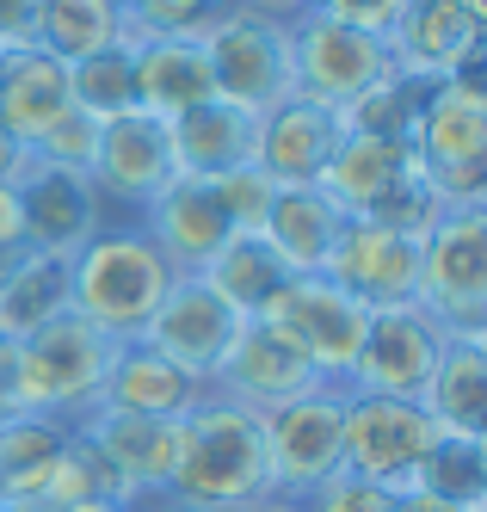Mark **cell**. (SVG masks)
I'll return each instance as SVG.
<instances>
[{"instance_id":"1","label":"cell","mask_w":487,"mask_h":512,"mask_svg":"<svg viewBox=\"0 0 487 512\" xmlns=\"http://www.w3.org/2000/svg\"><path fill=\"white\" fill-rule=\"evenodd\" d=\"M167 488L185 500V512H222V506H253L272 488L266 463V420L235 408V401H198L179 420V457Z\"/></svg>"},{"instance_id":"2","label":"cell","mask_w":487,"mask_h":512,"mask_svg":"<svg viewBox=\"0 0 487 512\" xmlns=\"http://www.w3.org/2000/svg\"><path fill=\"white\" fill-rule=\"evenodd\" d=\"M173 278L179 272L167 266V253L142 229H99L68 260V309L111 340H136L173 290Z\"/></svg>"},{"instance_id":"3","label":"cell","mask_w":487,"mask_h":512,"mask_svg":"<svg viewBox=\"0 0 487 512\" xmlns=\"http://www.w3.org/2000/svg\"><path fill=\"white\" fill-rule=\"evenodd\" d=\"M124 340L99 334L81 315H56L13 340V408L25 414H62V408H99L105 371Z\"/></svg>"},{"instance_id":"4","label":"cell","mask_w":487,"mask_h":512,"mask_svg":"<svg viewBox=\"0 0 487 512\" xmlns=\"http://www.w3.org/2000/svg\"><path fill=\"white\" fill-rule=\"evenodd\" d=\"M420 309L451 340L487 327V204H451L420 241Z\"/></svg>"},{"instance_id":"5","label":"cell","mask_w":487,"mask_h":512,"mask_svg":"<svg viewBox=\"0 0 487 512\" xmlns=\"http://www.w3.org/2000/svg\"><path fill=\"white\" fill-rule=\"evenodd\" d=\"M438 420L426 401H395V395H352L346 401V469L383 494H420V469L438 445Z\"/></svg>"},{"instance_id":"6","label":"cell","mask_w":487,"mask_h":512,"mask_svg":"<svg viewBox=\"0 0 487 512\" xmlns=\"http://www.w3.org/2000/svg\"><path fill=\"white\" fill-rule=\"evenodd\" d=\"M414 161L432 179V192L451 204H487V99L444 87L432 93L426 118L414 124Z\"/></svg>"},{"instance_id":"7","label":"cell","mask_w":487,"mask_h":512,"mask_svg":"<svg viewBox=\"0 0 487 512\" xmlns=\"http://www.w3.org/2000/svg\"><path fill=\"white\" fill-rule=\"evenodd\" d=\"M389 38L377 31L340 25L327 13H303L290 25V75H296V99H315L327 112H346V105L389 68Z\"/></svg>"},{"instance_id":"8","label":"cell","mask_w":487,"mask_h":512,"mask_svg":"<svg viewBox=\"0 0 487 512\" xmlns=\"http://www.w3.org/2000/svg\"><path fill=\"white\" fill-rule=\"evenodd\" d=\"M204 56H210L216 99L235 105V112L266 118L272 105L296 99V75H290V25L235 13V19H222L210 38H204Z\"/></svg>"},{"instance_id":"9","label":"cell","mask_w":487,"mask_h":512,"mask_svg":"<svg viewBox=\"0 0 487 512\" xmlns=\"http://www.w3.org/2000/svg\"><path fill=\"white\" fill-rule=\"evenodd\" d=\"M266 321L296 346V358H303L321 383H333V377H352V358H358L370 309L352 303L327 272H309V278H290L284 284V297L272 303Z\"/></svg>"},{"instance_id":"10","label":"cell","mask_w":487,"mask_h":512,"mask_svg":"<svg viewBox=\"0 0 487 512\" xmlns=\"http://www.w3.org/2000/svg\"><path fill=\"white\" fill-rule=\"evenodd\" d=\"M444 327L420 309H377L364 321V340H358V358H352V389L358 395H395V401H426L432 389V371L444 358Z\"/></svg>"},{"instance_id":"11","label":"cell","mask_w":487,"mask_h":512,"mask_svg":"<svg viewBox=\"0 0 487 512\" xmlns=\"http://www.w3.org/2000/svg\"><path fill=\"white\" fill-rule=\"evenodd\" d=\"M235 334H241V315L222 303L198 272H179L173 290L161 297V309L148 315V327L136 340L148 352H161L167 364H179L192 383H210L222 371V358H229Z\"/></svg>"},{"instance_id":"12","label":"cell","mask_w":487,"mask_h":512,"mask_svg":"<svg viewBox=\"0 0 487 512\" xmlns=\"http://www.w3.org/2000/svg\"><path fill=\"white\" fill-rule=\"evenodd\" d=\"M327 278L370 315L407 309V303H420V241L401 229H383V223H364V216H346L340 241L327 253Z\"/></svg>"},{"instance_id":"13","label":"cell","mask_w":487,"mask_h":512,"mask_svg":"<svg viewBox=\"0 0 487 512\" xmlns=\"http://www.w3.org/2000/svg\"><path fill=\"white\" fill-rule=\"evenodd\" d=\"M87 179H93L99 198H118V204L148 210L179 179L167 118H155V112H142V105H136V112L99 124V149H93Z\"/></svg>"},{"instance_id":"14","label":"cell","mask_w":487,"mask_h":512,"mask_svg":"<svg viewBox=\"0 0 487 512\" xmlns=\"http://www.w3.org/2000/svg\"><path fill=\"white\" fill-rule=\"evenodd\" d=\"M266 463H272V482L327 488L346 469V401L315 389L303 401H290V408L266 414Z\"/></svg>"},{"instance_id":"15","label":"cell","mask_w":487,"mask_h":512,"mask_svg":"<svg viewBox=\"0 0 487 512\" xmlns=\"http://www.w3.org/2000/svg\"><path fill=\"white\" fill-rule=\"evenodd\" d=\"M216 383L235 395V408H247V414H259V420L321 389V377L309 371L303 358H296V346L278 334L272 321H241V334H235L229 358H222Z\"/></svg>"},{"instance_id":"16","label":"cell","mask_w":487,"mask_h":512,"mask_svg":"<svg viewBox=\"0 0 487 512\" xmlns=\"http://www.w3.org/2000/svg\"><path fill=\"white\" fill-rule=\"evenodd\" d=\"M346 142V118L327 112L315 99H284L259 118V149L253 167L272 179V186H315L327 173L333 149Z\"/></svg>"},{"instance_id":"17","label":"cell","mask_w":487,"mask_h":512,"mask_svg":"<svg viewBox=\"0 0 487 512\" xmlns=\"http://www.w3.org/2000/svg\"><path fill=\"white\" fill-rule=\"evenodd\" d=\"M19 210H25V241L37 253H62L74 260L105 223H99V192L87 173H68V167H44L31 161L19 179Z\"/></svg>"},{"instance_id":"18","label":"cell","mask_w":487,"mask_h":512,"mask_svg":"<svg viewBox=\"0 0 487 512\" xmlns=\"http://www.w3.org/2000/svg\"><path fill=\"white\" fill-rule=\"evenodd\" d=\"M481 44H487V0H407V13L389 31V56L438 81Z\"/></svg>"},{"instance_id":"19","label":"cell","mask_w":487,"mask_h":512,"mask_svg":"<svg viewBox=\"0 0 487 512\" xmlns=\"http://www.w3.org/2000/svg\"><path fill=\"white\" fill-rule=\"evenodd\" d=\"M124 44L136 62V105L142 112L173 124L179 112H198V105L216 99L204 38H124Z\"/></svg>"},{"instance_id":"20","label":"cell","mask_w":487,"mask_h":512,"mask_svg":"<svg viewBox=\"0 0 487 512\" xmlns=\"http://www.w3.org/2000/svg\"><path fill=\"white\" fill-rule=\"evenodd\" d=\"M142 235L167 253L173 272H204V260H210V253L229 241L235 229H229V216L216 210V198H210L204 179H185V173H179L173 186L142 210Z\"/></svg>"},{"instance_id":"21","label":"cell","mask_w":487,"mask_h":512,"mask_svg":"<svg viewBox=\"0 0 487 512\" xmlns=\"http://www.w3.org/2000/svg\"><path fill=\"white\" fill-rule=\"evenodd\" d=\"M340 229H346V216L321 186H278L266 204V223H259V241L290 266V278H309V272H327V253L340 241Z\"/></svg>"},{"instance_id":"22","label":"cell","mask_w":487,"mask_h":512,"mask_svg":"<svg viewBox=\"0 0 487 512\" xmlns=\"http://www.w3.org/2000/svg\"><path fill=\"white\" fill-rule=\"evenodd\" d=\"M414 173H420V161H414L407 142H383V136L346 130V142L333 149V161H327V173L315 179V186L340 204V216H377V204Z\"/></svg>"},{"instance_id":"23","label":"cell","mask_w":487,"mask_h":512,"mask_svg":"<svg viewBox=\"0 0 487 512\" xmlns=\"http://www.w3.org/2000/svg\"><path fill=\"white\" fill-rule=\"evenodd\" d=\"M167 136H173V167L185 179H222V173H235V167H253L259 118L210 99V105H198V112H179L167 124Z\"/></svg>"},{"instance_id":"24","label":"cell","mask_w":487,"mask_h":512,"mask_svg":"<svg viewBox=\"0 0 487 512\" xmlns=\"http://www.w3.org/2000/svg\"><path fill=\"white\" fill-rule=\"evenodd\" d=\"M198 389L179 371V364H167L161 352H148L142 340H124L118 358H111L105 371V395L99 408H118V414H148V420H185L198 408Z\"/></svg>"},{"instance_id":"25","label":"cell","mask_w":487,"mask_h":512,"mask_svg":"<svg viewBox=\"0 0 487 512\" xmlns=\"http://www.w3.org/2000/svg\"><path fill=\"white\" fill-rule=\"evenodd\" d=\"M87 438H93V451L118 469L124 488H167L173 457H179V420H148V414L99 408Z\"/></svg>"},{"instance_id":"26","label":"cell","mask_w":487,"mask_h":512,"mask_svg":"<svg viewBox=\"0 0 487 512\" xmlns=\"http://www.w3.org/2000/svg\"><path fill=\"white\" fill-rule=\"evenodd\" d=\"M68 62L50 50H13L0 56V130H13L25 149L68 112Z\"/></svg>"},{"instance_id":"27","label":"cell","mask_w":487,"mask_h":512,"mask_svg":"<svg viewBox=\"0 0 487 512\" xmlns=\"http://www.w3.org/2000/svg\"><path fill=\"white\" fill-rule=\"evenodd\" d=\"M198 278H204L241 321H266L272 303L284 297V284H290V266H284L259 235H229V241H222L210 260H204Z\"/></svg>"},{"instance_id":"28","label":"cell","mask_w":487,"mask_h":512,"mask_svg":"<svg viewBox=\"0 0 487 512\" xmlns=\"http://www.w3.org/2000/svg\"><path fill=\"white\" fill-rule=\"evenodd\" d=\"M426 414L451 438H487V346L444 340V358L426 389Z\"/></svg>"},{"instance_id":"29","label":"cell","mask_w":487,"mask_h":512,"mask_svg":"<svg viewBox=\"0 0 487 512\" xmlns=\"http://www.w3.org/2000/svg\"><path fill=\"white\" fill-rule=\"evenodd\" d=\"M438 93V75H420V68L389 62L377 81H370L352 105H346V130L358 136H383V142H414V124L426 118V105Z\"/></svg>"},{"instance_id":"30","label":"cell","mask_w":487,"mask_h":512,"mask_svg":"<svg viewBox=\"0 0 487 512\" xmlns=\"http://www.w3.org/2000/svg\"><path fill=\"white\" fill-rule=\"evenodd\" d=\"M68 432L56 414H7V426H0V506H25L37 494V482H44V469L62 457Z\"/></svg>"},{"instance_id":"31","label":"cell","mask_w":487,"mask_h":512,"mask_svg":"<svg viewBox=\"0 0 487 512\" xmlns=\"http://www.w3.org/2000/svg\"><path fill=\"white\" fill-rule=\"evenodd\" d=\"M111 44H124L118 0H44L37 7V50H50L56 62H81Z\"/></svg>"},{"instance_id":"32","label":"cell","mask_w":487,"mask_h":512,"mask_svg":"<svg viewBox=\"0 0 487 512\" xmlns=\"http://www.w3.org/2000/svg\"><path fill=\"white\" fill-rule=\"evenodd\" d=\"M68 315V260L62 253H31V260L0 284V334L25 340L31 327Z\"/></svg>"},{"instance_id":"33","label":"cell","mask_w":487,"mask_h":512,"mask_svg":"<svg viewBox=\"0 0 487 512\" xmlns=\"http://www.w3.org/2000/svg\"><path fill=\"white\" fill-rule=\"evenodd\" d=\"M68 99H74V112H87L93 124H111V118L136 112V62H130V44H111L99 56L68 62Z\"/></svg>"},{"instance_id":"34","label":"cell","mask_w":487,"mask_h":512,"mask_svg":"<svg viewBox=\"0 0 487 512\" xmlns=\"http://www.w3.org/2000/svg\"><path fill=\"white\" fill-rule=\"evenodd\" d=\"M420 494L444 500V506H487V469H481V438H451L444 432L426 469H420Z\"/></svg>"},{"instance_id":"35","label":"cell","mask_w":487,"mask_h":512,"mask_svg":"<svg viewBox=\"0 0 487 512\" xmlns=\"http://www.w3.org/2000/svg\"><path fill=\"white\" fill-rule=\"evenodd\" d=\"M235 13L241 0H136L124 7V38H210Z\"/></svg>"},{"instance_id":"36","label":"cell","mask_w":487,"mask_h":512,"mask_svg":"<svg viewBox=\"0 0 487 512\" xmlns=\"http://www.w3.org/2000/svg\"><path fill=\"white\" fill-rule=\"evenodd\" d=\"M216 210L229 216V229L235 235H259V223H266V204H272V179L259 173V167H235V173H222V179H204Z\"/></svg>"},{"instance_id":"37","label":"cell","mask_w":487,"mask_h":512,"mask_svg":"<svg viewBox=\"0 0 487 512\" xmlns=\"http://www.w3.org/2000/svg\"><path fill=\"white\" fill-rule=\"evenodd\" d=\"M93 149H99V124L87 112H68L31 142V161H44V167H68V173H87L93 167Z\"/></svg>"},{"instance_id":"38","label":"cell","mask_w":487,"mask_h":512,"mask_svg":"<svg viewBox=\"0 0 487 512\" xmlns=\"http://www.w3.org/2000/svg\"><path fill=\"white\" fill-rule=\"evenodd\" d=\"M309 13H327V19H340V25H358V31L389 38L395 19L407 13V0H309Z\"/></svg>"},{"instance_id":"39","label":"cell","mask_w":487,"mask_h":512,"mask_svg":"<svg viewBox=\"0 0 487 512\" xmlns=\"http://www.w3.org/2000/svg\"><path fill=\"white\" fill-rule=\"evenodd\" d=\"M315 512H395V494L358 482V475H333V488L321 494Z\"/></svg>"},{"instance_id":"40","label":"cell","mask_w":487,"mask_h":512,"mask_svg":"<svg viewBox=\"0 0 487 512\" xmlns=\"http://www.w3.org/2000/svg\"><path fill=\"white\" fill-rule=\"evenodd\" d=\"M37 7L44 0H0V56L37 50Z\"/></svg>"},{"instance_id":"41","label":"cell","mask_w":487,"mask_h":512,"mask_svg":"<svg viewBox=\"0 0 487 512\" xmlns=\"http://www.w3.org/2000/svg\"><path fill=\"white\" fill-rule=\"evenodd\" d=\"M0 247H31V241H25V210H19V186H0Z\"/></svg>"},{"instance_id":"42","label":"cell","mask_w":487,"mask_h":512,"mask_svg":"<svg viewBox=\"0 0 487 512\" xmlns=\"http://www.w3.org/2000/svg\"><path fill=\"white\" fill-rule=\"evenodd\" d=\"M25 167H31V149H25L13 130H0V186H19Z\"/></svg>"},{"instance_id":"43","label":"cell","mask_w":487,"mask_h":512,"mask_svg":"<svg viewBox=\"0 0 487 512\" xmlns=\"http://www.w3.org/2000/svg\"><path fill=\"white\" fill-rule=\"evenodd\" d=\"M241 13H253V19H272V25H296L309 13V0H241Z\"/></svg>"},{"instance_id":"44","label":"cell","mask_w":487,"mask_h":512,"mask_svg":"<svg viewBox=\"0 0 487 512\" xmlns=\"http://www.w3.org/2000/svg\"><path fill=\"white\" fill-rule=\"evenodd\" d=\"M395 512H457V506H444V500H432V494H401Z\"/></svg>"},{"instance_id":"45","label":"cell","mask_w":487,"mask_h":512,"mask_svg":"<svg viewBox=\"0 0 487 512\" xmlns=\"http://www.w3.org/2000/svg\"><path fill=\"white\" fill-rule=\"evenodd\" d=\"M7 414H19V408H13V401H7V395H0V426H7Z\"/></svg>"},{"instance_id":"46","label":"cell","mask_w":487,"mask_h":512,"mask_svg":"<svg viewBox=\"0 0 487 512\" xmlns=\"http://www.w3.org/2000/svg\"><path fill=\"white\" fill-rule=\"evenodd\" d=\"M87 512H124V506H87Z\"/></svg>"},{"instance_id":"47","label":"cell","mask_w":487,"mask_h":512,"mask_svg":"<svg viewBox=\"0 0 487 512\" xmlns=\"http://www.w3.org/2000/svg\"><path fill=\"white\" fill-rule=\"evenodd\" d=\"M481 469H487V438H481Z\"/></svg>"},{"instance_id":"48","label":"cell","mask_w":487,"mask_h":512,"mask_svg":"<svg viewBox=\"0 0 487 512\" xmlns=\"http://www.w3.org/2000/svg\"><path fill=\"white\" fill-rule=\"evenodd\" d=\"M475 340H481V346H487V327H481V334H475Z\"/></svg>"},{"instance_id":"49","label":"cell","mask_w":487,"mask_h":512,"mask_svg":"<svg viewBox=\"0 0 487 512\" xmlns=\"http://www.w3.org/2000/svg\"><path fill=\"white\" fill-rule=\"evenodd\" d=\"M463 512H487V506H463Z\"/></svg>"},{"instance_id":"50","label":"cell","mask_w":487,"mask_h":512,"mask_svg":"<svg viewBox=\"0 0 487 512\" xmlns=\"http://www.w3.org/2000/svg\"><path fill=\"white\" fill-rule=\"evenodd\" d=\"M118 7H136V0H118Z\"/></svg>"},{"instance_id":"51","label":"cell","mask_w":487,"mask_h":512,"mask_svg":"<svg viewBox=\"0 0 487 512\" xmlns=\"http://www.w3.org/2000/svg\"><path fill=\"white\" fill-rule=\"evenodd\" d=\"M0 512H19V506H0Z\"/></svg>"},{"instance_id":"52","label":"cell","mask_w":487,"mask_h":512,"mask_svg":"<svg viewBox=\"0 0 487 512\" xmlns=\"http://www.w3.org/2000/svg\"><path fill=\"white\" fill-rule=\"evenodd\" d=\"M0 340H7V334H0Z\"/></svg>"}]
</instances>
